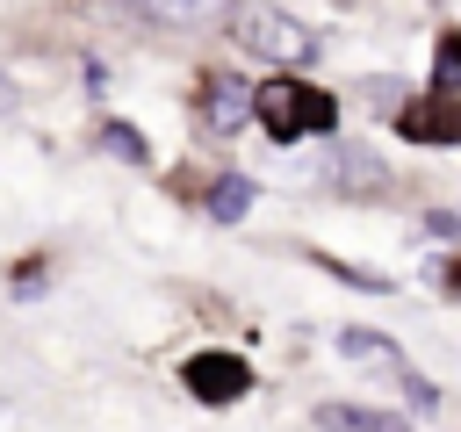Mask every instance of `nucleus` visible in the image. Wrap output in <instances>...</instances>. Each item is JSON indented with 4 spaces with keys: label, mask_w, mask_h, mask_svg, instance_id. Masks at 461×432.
Returning a JSON list of instances; mask_svg holds the SVG:
<instances>
[{
    "label": "nucleus",
    "mask_w": 461,
    "mask_h": 432,
    "mask_svg": "<svg viewBox=\"0 0 461 432\" xmlns=\"http://www.w3.org/2000/svg\"><path fill=\"white\" fill-rule=\"evenodd\" d=\"M317 432H403V418L367 403H317Z\"/></svg>",
    "instance_id": "6"
},
{
    "label": "nucleus",
    "mask_w": 461,
    "mask_h": 432,
    "mask_svg": "<svg viewBox=\"0 0 461 432\" xmlns=\"http://www.w3.org/2000/svg\"><path fill=\"white\" fill-rule=\"evenodd\" d=\"M331 187H346V194H382L389 187V166L375 158V151H331Z\"/></svg>",
    "instance_id": "5"
},
{
    "label": "nucleus",
    "mask_w": 461,
    "mask_h": 432,
    "mask_svg": "<svg viewBox=\"0 0 461 432\" xmlns=\"http://www.w3.org/2000/svg\"><path fill=\"white\" fill-rule=\"evenodd\" d=\"M130 14H137V22H194V14H209V7H187V0H180V7H130Z\"/></svg>",
    "instance_id": "13"
},
{
    "label": "nucleus",
    "mask_w": 461,
    "mask_h": 432,
    "mask_svg": "<svg viewBox=\"0 0 461 432\" xmlns=\"http://www.w3.org/2000/svg\"><path fill=\"white\" fill-rule=\"evenodd\" d=\"M367 101H375V108H389V115H396V79H367Z\"/></svg>",
    "instance_id": "14"
},
{
    "label": "nucleus",
    "mask_w": 461,
    "mask_h": 432,
    "mask_svg": "<svg viewBox=\"0 0 461 432\" xmlns=\"http://www.w3.org/2000/svg\"><path fill=\"white\" fill-rule=\"evenodd\" d=\"M180 382H187L194 403H238V396L252 389V367H245L238 353H216V346H209V353H187V360H180Z\"/></svg>",
    "instance_id": "3"
},
{
    "label": "nucleus",
    "mask_w": 461,
    "mask_h": 432,
    "mask_svg": "<svg viewBox=\"0 0 461 432\" xmlns=\"http://www.w3.org/2000/svg\"><path fill=\"white\" fill-rule=\"evenodd\" d=\"M101 144H108L122 166H151V144H144V130H137V122H108V130H101Z\"/></svg>",
    "instance_id": "11"
},
{
    "label": "nucleus",
    "mask_w": 461,
    "mask_h": 432,
    "mask_svg": "<svg viewBox=\"0 0 461 432\" xmlns=\"http://www.w3.org/2000/svg\"><path fill=\"white\" fill-rule=\"evenodd\" d=\"M0 108H14V79L7 72H0Z\"/></svg>",
    "instance_id": "15"
},
{
    "label": "nucleus",
    "mask_w": 461,
    "mask_h": 432,
    "mask_svg": "<svg viewBox=\"0 0 461 432\" xmlns=\"http://www.w3.org/2000/svg\"><path fill=\"white\" fill-rule=\"evenodd\" d=\"M339 353H346V360H382L389 374H403V367H411V360H403L382 331H339Z\"/></svg>",
    "instance_id": "8"
},
{
    "label": "nucleus",
    "mask_w": 461,
    "mask_h": 432,
    "mask_svg": "<svg viewBox=\"0 0 461 432\" xmlns=\"http://www.w3.org/2000/svg\"><path fill=\"white\" fill-rule=\"evenodd\" d=\"M252 115L281 137V144H295V137H324L331 122H339V94H324V86H310V79H274V86H259L252 94Z\"/></svg>",
    "instance_id": "1"
},
{
    "label": "nucleus",
    "mask_w": 461,
    "mask_h": 432,
    "mask_svg": "<svg viewBox=\"0 0 461 432\" xmlns=\"http://www.w3.org/2000/svg\"><path fill=\"white\" fill-rule=\"evenodd\" d=\"M230 29H238V43L252 50V58H267V65H310L317 58V36L295 22V14H281V7H230Z\"/></svg>",
    "instance_id": "2"
},
{
    "label": "nucleus",
    "mask_w": 461,
    "mask_h": 432,
    "mask_svg": "<svg viewBox=\"0 0 461 432\" xmlns=\"http://www.w3.org/2000/svg\"><path fill=\"white\" fill-rule=\"evenodd\" d=\"M432 94L461 101V36H439V50H432Z\"/></svg>",
    "instance_id": "9"
},
{
    "label": "nucleus",
    "mask_w": 461,
    "mask_h": 432,
    "mask_svg": "<svg viewBox=\"0 0 461 432\" xmlns=\"http://www.w3.org/2000/svg\"><path fill=\"white\" fill-rule=\"evenodd\" d=\"M310 266H324V274H339V281H353V288H367V295H382V288H389L382 274H367V266H346V259H331V252H310Z\"/></svg>",
    "instance_id": "12"
},
{
    "label": "nucleus",
    "mask_w": 461,
    "mask_h": 432,
    "mask_svg": "<svg viewBox=\"0 0 461 432\" xmlns=\"http://www.w3.org/2000/svg\"><path fill=\"white\" fill-rule=\"evenodd\" d=\"M245 209H252V180H238V173H230V180H216V187H209V216H216V223H238Z\"/></svg>",
    "instance_id": "10"
},
{
    "label": "nucleus",
    "mask_w": 461,
    "mask_h": 432,
    "mask_svg": "<svg viewBox=\"0 0 461 432\" xmlns=\"http://www.w3.org/2000/svg\"><path fill=\"white\" fill-rule=\"evenodd\" d=\"M209 122H216V130H238V122H252V86H238V79H216V86H209Z\"/></svg>",
    "instance_id": "7"
},
{
    "label": "nucleus",
    "mask_w": 461,
    "mask_h": 432,
    "mask_svg": "<svg viewBox=\"0 0 461 432\" xmlns=\"http://www.w3.org/2000/svg\"><path fill=\"white\" fill-rule=\"evenodd\" d=\"M396 130H403L411 144H461V101H439V94L403 101V108H396Z\"/></svg>",
    "instance_id": "4"
}]
</instances>
